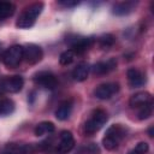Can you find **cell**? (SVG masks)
<instances>
[{
    "label": "cell",
    "instance_id": "1",
    "mask_svg": "<svg viewBox=\"0 0 154 154\" xmlns=\"http://www.w3.org/2000/svg\"><path fill=\"white\" fill-rule=\"evenodd\" d=\"M125 136L126 129L120 124H113L106 130L105 137L102 138V144L107 150H113L119 146Z\"/></svg>",
    "mask_w": 154,
    "mask_h": 154
},
{
    "label": "cell",
    "instance_id": "2",
    "mask_svg": "<svg viewBox=\"0 0 154 154\" xmlns=\"http://www.w3.org/2000/svg\"><path fill=\"white\" fill-rule=\"evenodd\" d=\"M43 10V2H34L28 6L18 17L16 26L19 29H28L35 24L36 18Z\"/></svg>",
    "mask_w": 154,
    "mask_h": 154
},
{
    "label": "cell",
    "instance_id": "3",
    "mask_svg": "<svg viewBox=\"0 0 154 154\" xmlns=\"http://www.w3.org/2000/svg\"><path fill=\"white\" fill-rule=\"evenodd\" d=\"M108 117L107 113L103 109H95L90 118L85 122L84 124V131L87 135H93L95 132H97L107 122Z\"/></svg>",
    "mask_w": 154,
    "mask_h": 154
},
{
    "label": "cell",
    "instance_id": "4",
    "mask_svg": "<svg viewBox=\"0 0 154 154\" xmlns=\"http://www.w3.org/2000/svg\"><path fill=\"white\" fill-rule=\"evenodd\" d=\"M24 58V52H23V46L19 45H14L12 47H10L2 55V63L5 64V66H7L8 69L16 67L20 64V61Z\"/></svg>",
    "mask_w": 154,
    "mask_h": 154
},
{
    "label": "cell",
    "instance_id": "5",
    "mask_svg": "<svg viewBox=\"0 0 154 154\" xmlns=\"http://www.w3.org/2000/svg\"><path fill=\"white\" fill-rule=\"evenodd\" d=\"M24 84V79L20 76H11L6 77L0 82V90L5 93H18L22 90Z\"/></svg>",
    "mask_w": 154,
    "mask_h": 154
},
{
    "label": "cell",
    "instance_id": "6",
    "mask_svg": "<svg viewBox=\"0 0 154 154\" xmlns=\"http://www.w3.org/2000/svg\"><path fill=\"white\" fill-rule=\"evenodd\" d=\"M34 82L37 85H40V87H42L45 89H54L57 87V84H58L57 77L49 71H40V72H37L34 76Z\"/></svg>",
    "mask_w": 154,
    "mask_h": 154
},
{
    "label": "cell",
    "instance_id": "7",
    "mask_svg": "<svg viewBox=\"0 0 154 154\" xmlns=\"http://www.w3.org/2000/svg\"><path fill=\"white\" fill-rule=\"evenodd\" d=\"M66 42L71 46V49L75 52V54L84 53L90 48L93 45V40L90 37H81V36H72L66 40Z\"/></svg>",
    "mask_w": 154,
    "mask_h": 154
},
{
    "label": "cell",
    "instance_id": "8",
    "mask_svg": "<svg viewBox=\"0 0 154 154\" xmlns=\"http://www.w3.org/2000/svg\"><path fill=\"white\" fill-rule=\"evenodd\" d=\"M23 52H24V59L26 60V63L32 65L41 61L43 57V52L41 47L35 43H28L25 47H23Z\"/></svg>",
    "mask_w": 154,
    "mask_h": 154
},
{
    "label": "cell",
    "instance_id": "9",
    "mask_svg": "<svg viewBox=\"0 0 154 154\" xmlns=\"http://www.w3.org/2000/svg\"><path fill=\"white\" fill-rule=\"evenodd\" d=\"M118 90H119L118 83H103L96 87V89L94 90V95L100 100H107L112 97V95H114Z\"/></svg>",
    "mask_w": 154,
    "mask_h": 154
},
{
    "label": "cell",
    "instance_id": "10",
    "mask_svg": "<svg viewBox=\"0 0 154 154\" xmlns=\"http://www.w3.org/2000/svg\"><path fill=\"white\" fill-rule=\"evenodd\" d=\"M75 147V138L71 131L64 130L60 132V140L58 143V152L61 154L69 153L72 148Z\"/></svg>",
    "mask_w": 154,
    "mask_h": 154
},
{
    "label": "cell",
    "instance_id": "11",
    "mask_svg": "<svg viewBox=\"0 0 154 154\" xmlns=\"http://www.w3.org/2000/svg\"><path fill=\"white\" fill-rule=\"evenodd\" d=\"M2 154H35V147L32 144L8 143L4 148Z\"/></svg>",
    "mask_w": 154,
    "mask_h": 154
},
{
    "label": "cell",
    "instance_id": "12",
    "mask_svg": "<svg viewBox=\"0 0 154 154\" xmlns=\"http://www.w3.org/2000/svg\"><path fill=\"white\" fill-rule=\"evenodd\" d=\"M116 67H117V61H116V59L111 58L107 61H99V63H96L93 66L91 71L96 76H103V75H107L108 72L113 71Z\"/></svg>",
    "mask_w": 154,
    "mask_h": 154
},
{
    "label": "cell",
    "instance_id": "13",
    "mask_svg": "<svg viewBox=\"0 0 154 154\" xmlns=\"http://www.w3.org/2000/svg\"><path fill=\"white\" fill-rule=\"evenodd\" d=\"M150 102H153V96L148 91H138V93L134 94L129 100V105L132 108H138V107L150 103Z\"/></svg>",
    "mask_w": 154,
    "mask_h": 154
},
{
    "label": "cell",
    "instance_id": "14",
    "mask_svg": "<svg viewBox=\"0 0 154 154\" xmlns=\"http://www.w3.org/2000/svg\"><path fill=\"white\" fill-rule=\"evenodd\" d=\"M126 76H128L129 84L132 88L141 87V85H143L146 83V76L137 69H129Z\"/></svg>",
    "mask_w": 154,
    "mask_h": 154
},
{
    "label": "cell",
    "instance_id": "15",
    "mask_svg": "<svg viewBox=\"0 0 154 154\" xmlns=\"http://www.w3.org/2000/svg\"><path fill=\"white\" fill-rule=\"evenodd\" d=\"M71 111H72V101L65 100V101L60 102V105L58 106V108L55 111V117L58 120H66V119H69Z\"/></svg>",
    "mask_w": 154,
    "mask_h": 154
},
{
    "label": "cell",
    "instance_id": "16",
    "mask_svg": "<svg viewBox=\"0 0 154 154\" xmlns=\"http://www.w3.org/2000/svg\"><path fill=\"white\" fill-rule=\"evenodd\" d=\"M136 4L137 2H135V1H123V2H119V4L113 6V13L116 16L129 14L130 12H132V10L135 8Z\"/></svg>",
    "mask_w": 154,
    "mask_h": 154
},
{
    "label": "cell",
    "instance_id": "17",
    "mask_svg": "<svg viewBox=\"0 0 154 154\" xmlns=\"http://www.w3.org/2000/svg\"><path fill=\"white\" fill-rule=\"evenodd\" d=\"M89 75V65L87 63H79L72 71V77L77 82H83L88 78Z\"/></svg>",
    "mask_w": 154,
    "mask_h": 154
},
{
    "label": "cell",
    "instance_id": "18",
    "mask_svg": "<svg viewBox=\"0 0 154 154\" xmlns=\"http://www.w3.org/2000/svg\"><path fill=\"white\" fill-rule=\"evenodd\" d=\"M54 130H55V126L52 122H41L35 128V135L43 136L46 134H52Z\"/></svg>",
    "mask_w": 154,
    "mask_h": 154
},
{
    "label": "cell",
    "instance_id": "19",
    "mask_svg": "<svg viewBox=\"0 0 154 154\" xmlns=\"http://www.w3.org/2000/svg\"><path fill=\"white\" fill-rule=\"evenodd\" d=\"M14 5L8 1H0V19L11 17L14 13Z\"/></svg>",
    "mask_w": 154,
    "mask_h": 154
},
{
    "label": "cell",
    "instance_id": "20",
    "mask_svg": "<svg viewBox=\"0 0 154 154\" xmlns=\"http://www.w3.org/2000/svg\"><path fill=\"white\" fill-rule=\"evenodd\" d=\"M14 109V102L10 99H0V117L8 116Z\"/></svg>",
    "mask_w": 154,
    "mask_h": 154
},
{
    "label": "cell",
    "instance_id": "21",
    "mask_svg": "<svg viewBox=\"0 0 154 154\" xmlns=\"http://www.w3.org/2000/svg\"><path fill=\"white\" fill-rule=\"evenodd\" d=\"M152 112H153V102L150 103H147V105H143L141 107H138V112H137V116H138V119L143 120V119H147L152 116Z\"/></svg>",
    "mask_w": 154,
    "mask_h": 154
},
{
    "label": "cell",
    "instance_id": "22",
    "mask_svg": "<svg viewBox=\"0 0 154 154\" xmlns=\"http://www.w3.org/2000/svg\"><path fill=\"white\" fill-rule=\"evenodd\" d=\"M114 41H116V38H114L113 35L105 34L99 38V45H100V47L102 49H107V48H109V47H112L114 45Z\"/></svg>",
    "mask_w": 154,
    "mask_h": 154
},
{
    "label": "cell",
    "instance_id": "23",
    "mask_svg": "<svg viewBox=\"0 0 154 154\" xmlns=\"http://www.w3.org/2000/svg\"><path fill=\"white\" fill-rule=\"evenodd\" d=\"M75 52L72 51V49H67V51H65V52H63L61 54H60V57H59V63L61 64V65H64V66H66V65H70L72 61H73V59H75Z\"/></svg>",
    "mask_w": 154,
    "mask_h": 154
},
{
    "label": "cell",
    "instance_id": "24",
    "mask_svg": "<svg viewBox=\"0 0 154 154\" xmlns=\"http://www.w3.org/2000/svg\"><path fill=\"white\" fill-rule=\"evenodd\" d=\"M149 150V146L147 142H140L136 144V147L129 153V154H147Z\"/></svg>",
    "mask_w": 154,
    "mask_h": 154
},
{
    "label": "cell",
    "instance_id": "25",
    "mask_svg": "<svg viewBox=\"0 0 154 154\" xmlns=\"http://www.w3.org/2000/svg\"><path fill=\"white\" fill-rule=\"evenodd\" d=\"M85 154H100V149L95 143H90L85 147Z\"/></svg>",
    "mask_w": 154,
    "mask_h": 154
},
{
    "label": "cell",
    "instance_id": "26",
    "mask_svg": "<svg viewBox=\"0 0 154 154\" xmlns=\"http://www.w3.org/2000/svg\"><path fill=\"white\" fill-rule=\"evenodd\" d=\"M58 4H60L65 7H75L78 5V1H76V0H59Z\"/></svg>",
    "mask_w": 154,
    "mask_h": 154
},
{
    "label": "cell",
    "instance_id": "27",
    "mask_svg": "<svg viewBox=\"0 0 154 154\" xmlns=\"http://www.w3.org/2000/svg\"><path fill=\"white\" fill-rule=\"evenodd\" d=\"M149 136H150V137H153V126L149 129Z\"/></svg>",
    "mask_w": 154,
    "mask_h": 154
}]
</instances>
